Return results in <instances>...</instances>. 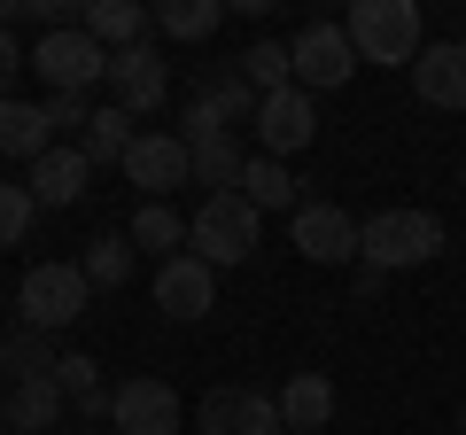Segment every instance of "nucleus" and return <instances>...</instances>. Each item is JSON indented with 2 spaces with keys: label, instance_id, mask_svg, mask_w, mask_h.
Listing matches in <instances>:
<instances>
[{
  "label": "nucleus",
  "instance_id": "nucleus-1",
  "mask_svg": "<svg viewBox=\"0 0 466 435\" xmlns=\"http://www.w3.org/2000/svg\"><path fill=\"white\" fill-rule=\"evenodd\" d=\"M187 241H195V257H202L210 272L249 265L257 241H265V210H257L241 187H233V195H202V210L187 218Z\"/></svg>",
  "mask_w": 466,
  "mask_h": 435
},
{
  "label": "nucleus",
  "instance_id": "nucleus-2",
  "mask_svg": "<svg viewBox=\"0 0 466 435\" xmlns=\"http://www.w3.org/2000/svg\"><path fill=\"white\" fill-rule=\"evenodd\" d=\"M350 47H358V63H420V47H428V32H420V0H358L342 16Z\"/></svg>",
  "mask_w": 466,
  "mask_h": 435
},
{
  "label": "nucleus",
  "instance_id": "nucleus-3",
  "mask_svg": "<svg viewBox=\"0 0 466 435\" xmlns=\"http://www.w3.org/2000/svg\"><path fill=\"white\" fill-rule=\"evenodd\" d=\"M358 257H366V272H412L428 257H443V218L435 210H381V218H366Z\"/></svg>",
  "mask_w": 466,
  "mask_h": 435
},
{
  "label": "nucleus",
  "instance_id": "nucleus-4",
  "mask_svg": "<svg viewBox=\"0 0 466 435\" xmlns=\"http://www.w3.org/2000/svg\"><path fill=\"white\" fill-rule=\"evenodd\" d=\"M86 303H94V280H86V265H32L16 288V327H39V335H63V327H78Z\"/></svg>",
  "mask_w": 466,
  "mask_h": 435
},
{
  "label": "nucleus",
  "instance_id": "nucleus-5",
  "mask_svg": "<svg viewBox=\"0 0 466 435\" xmlns=\"http://www.w3.org/2000/svg\"><path fill=\"white\" fill-rule=\"evenodd\" d=\"M288 63H296V86H303L311 101L358 78V47H350V32H342V24H327V16L303 24V32L288 39Z\"/></svg>",
  "mask_w": 466,
  "mask_h": 435
},
{
  "label": "nucleus",
  "instance_id": "nucleus-6",
  "mask_svg": "<svg viewBox=\"0 0 466 435\" xmlns=\"http://www.w3.org/2000/svg\"><path fill=\"white\" fill-rule=\"evenodd\" d=\"M32 70L55 86V94H86V86L109 78V47H101V39H86V24H70V32H39Z\"/></svg>",
  "mask_w": 466,
  "mask_h": 435
},
{
  "label": "nucleus",
  "instance_id": "nucleus-7",
  "mask_svg": "<svg viewBox=\"0 0 466 435\" xmlns=\"http://www.w3.org/2000/svg\"><path fill=\"white\" fill-rule=\"evenodd\" d=\"M249 133H257V156H280V164H288L296 148H311V140H319V101L303 94V86H280V94L257 101V125H249Z\"/></svg>",
  "mask_w": 466,
  "mask_h": 435
},
{
  "label": "nucleus",
  "instance_id": "nucleus-8",
  "mask_svg": "<svg viewBox=\"0 0 466 435\" xmlns=\"http://www.w3.org/2000/svg\"><path fill=\"white\" fill-rule=\"evenodd\" d=\"M109 428L116 435H179L187 428V404H179V389H171V381L133 373V381L116 389V404H109Z\"/></svg>",
  "mask_w": 466,
  "mask_h": 435
},
{
  "label": "nucleus",
  "instance_id": "nucleus-9",
  "mask_svg": "<svg viewBox=\"0 0 466 435\" xmlns=\"http://www.w3.org/2000/svg\"><path fill=\"white\" fill-rule=\"evenodd\" d=\"M202 435H288L280 397H265L257 381H226L202 397Z\"/></svg>",
  "mask_w": 466,
  "mask_h": 435
},
{
  "label": "nucleus",
  "instance_id": "nucleus-10",
  "mask_svg": "<svg viewBox=\"0 0 466 435\" xmlns=\"http://www.w3.org/2000/svg\"><path fill=\"white\" fill-rule=\"evenodd\" d=\"M156 311L164 319H179V327H195V319H210L218 311V272L202 265L195 249H179V257H164V265H156Z\"/></svg>",
  "mask_w": 466,
  "mask_h": 435
},
{
  "label": "nucleus",
  "instance_id": "nucleus-11",
  "mask_svg": "<svg viewBox=\"0 0 466 435\" xmlns=\"http://www.w3.org/2000/svg\"><path fill=\"white\" fill-rule=\"evenodd\" d=\"M109 94H116L125 117H156V109L171 101V63L148 47V39H140V47H116L109 55Z\"/></svg>",
  "mask_w": 466,
  "mask_h": 435
},
{
  "label": "nucleus",
  "instance_id": "nucleus-12",
  "mask_svg": "<svg viewBox=\"0 0 466 435\" xmlns=\"http://www.w3.org/2000/svg\"><path fill=\"white\" fill-rule=\"evenodd\" d=\"M288 234H296V249L311 257V265H350L358 241H366V226H358L350 210H334V202H296Z\"/></svg>",
  "mask_w": 466,
  "mask_h": 435
},
{
  "label": "nucleus",
  "instance_id": "nucleus-13",
  "mask_svg": "<svg viewBox=\"0 0 466 435\" xmlns=\"http://www.w3.org/2000/svg\"><path fill=\"white\" fill-rule=\"evenodd\" d=\"M257 101H265V94L241 78V63H218V70H202L195 101H187V117L218 125V133H241V125H257Z\"/></svg>",
  "mask_w": 466,
  "mask_h": 435
},
{
  "label": "nucleus",
  "instance_id": "nucleus-14",
  "mask_svg": "<svg viewBox=\"0 0 466 435\" xmlns=\"http://www.w3.org/2000/svg\"><path fill=\"white\" fill-rule=\"evenodd\" d=\"M125 179H133L148 202H164L171 187L195 179V156H187V140H179V133H140V140H133V156H125Z\"/></svg>",
  "mask_w": 466,
  "mask_h": 435
},
{
  "label": "nucleus",
  "instance_id": "nucleus-15",
  "mask_svg": "<svg viewBox=\"0 0 466 435\" xmlns=\"http://www.w3.org/2000/svg\"><path fill=\"white\" fill-rule=\"evenodd\" d=\"M24 187H32V202H39V210H70V202H86V195H94V164H86V148H78V140H55V148L32 164V179H24Z\"/></svg>",
  "mask_w": 466,
  "mask_h": 435
},
{
  "label": "nucleus",
  "instance_id": "nucleus-16",
  "mask_svg": "<svg viewBox=\"0 0 466 435\" xmlns=\"http://www.w3.org/2000/svg\"><path fill=\"white\" fill-rule=\"evenodd\" d=\"M412 86H420L428 109H466V39H435V47H420Z\"/></svg>",
  "mask_w": 466,
  "mask_h": 435
},
{
  "label": "nucleus",
  "instance_id": "nucleus-17",
  "mask_svg": "<svg viewBox=\"0 0 466 435\" xmlns=\"http://www.w3.org/2000/svg\"><path fill=\"white\" fill-rule=\"evenodd\" d=\"M179 140H187V133H179ZM187 156H195V179L210 187V195H233L257 148H241V133H202V140H187Z\"/></svg>",
  "mask_w": 466,
  "mask_h": 435
},
{
  "label": "nucleus",
  "instance_id": "nucleus-18",
  "mask_svg": "<svg viewBox=\"0 0 466 435\" xmlns=\"http://www.w3.org/2000/svg\"><path fill=\"white\" fill-rule=\"evenodd\" d=\"M47 148H55L47 101H0V156H16V164H39Z\"/></svg>",
  "mask_w": 466,
  "mask_h": 435
},
{
  "label": "nucleus",
  "instance_id": "nucleus-19",
  "mask_svg": "<svg viewBox=\"0 0 466 435\" xmlns=\"http://www.w3.org/2000/svg\"><path fill=\"white\" fill-rule=\"evenodd\" d=\"M78 24H86V39H101V47L116 55V47H140L156 16L140 8V0H86V16H78Z\"/></svg>",
  "mask_w": 466,
  "mask_h": 435
},
{
  "label": "nucleus",
  "instance_id": "nucleus-20",
  "mask_svg": "<svg viewBox=\"0 0 466 435\" xmlns=\"http://www.w3.org/2000/svg\"><path fill=\"white\" fill-rule=\"evenodd\" d=\"M280 420H288V435H327L334 381H327V373H296V381L280 389Z\"/></svg>",
  "mask_w": 466,
  "mask_h": 435
},
{
  "label": "nucleus",
  "instance_id": "nucleus-21",
  "mask_svg": "<svg viewBox=\"0 0 466 435\" xmlns=\"http://www.w3.org/2000/svg\"><path fill=\"white\" fill-rule=\"evenodd\" d=\"M55 366H63L55 335H39V327H8V335H0V373H16V381H55Z\"/></svg>",
  "mask_w": 466,
  "mask_h": 435
},
{
  "label": "nucleus",
  "instance_id": "nucleus-22",
  "mask_svg": "<svg viewBox=\"0 0 466 435\" xmlns=\"http://www.w3.org/2000/svg\"><path fill=\"white\" fill-rule=\"evenodd\" d=\"M133 140H140V117H125V109H116V101H109V109H94V125H86V140H78V148H86V164H116V171H125V156H133Z\"/></svg>",
  "mask_w": 466,
  "mask_h": 435
},
{
  "label": "nucleus",
  "instance_id": "nucleus-23",
  "mask_svg": "<svg viewBox=\"0 0 466 435\" xmlns=\"http://www.w3.org/2000/svg\"><path fill=\"white\" fill-rule=\"evenodd\" d=\"M63 381H16V397H8V428L16 435H47L55 420H63Z\"/></svg>",
  "mask_w": 466,
  "mask_h": 435
},
{
  "label": "nucleus",
  "instance_id": "nucleus-24",
  "mask_svg": "<svg viewBox=\"0 0 466 435\" xmlns=\"http://www.w3.org/2000/svg\"><path fill=\"white\" fill-rule=\"evenodd\" d=\"M179 241H187V218L171 210V202H140V210H133V249H148L156 265L179 257Z\"/></svg>",
  "mask_w": 466,
  "mask_h": 435
},
{
  "label": "nucleus",
  "instance_id": "nucleus-25",
  "mask_svg": "<svg viewBox=\"0 0 466 435\" xmlns=\"http://www.w3.org/2000/svg\"><path fill=\"white\" fill-rule=\"evenodd\" d=\"M78 265H86V280H94V296L101 288H125L133 280V234H94Z\"/></svg>",
  "mask_w": 466,
  "mask_h": 435
},
{
  "label": "nucleus",
  "instance_id": "nucleus-26",
  "mask_svg": "<svg viewBox=\"0 0 466 435\" xmlns=\"http://www.w3.org/2000/svg\"><path fill=\"white\" fill-rule=\"evenodd\" d=\"M241 195H249L257 210H288V218H296V179H288L280 156H249V171H241Z\"/></svg>",
  "mask_w": 466,
  "mask_h": 435
},
{
  "label": "nucleus",
  "instance_id": "nucleus-27",
  "mask_svg": "<svg viewBox=\"0 0 466 435\" xmlns=\"http://www.w3.org/2000/svg\"><path fill=\"white\" fill-rule=\"evenodd\" d=\"M226 24V0H164L156 8V32L164 39H210Z\"/></svg>",
  "mask_w": 466,
  "mask_h": 435
},
{
  "label": "nucleus",
  "instance_id": "nucleus-28",
  "mask_svg": "<svg viewBox=\"0 0 466 435\" xmlns=\"http://www.w3.org/2000/svg\"><path fill=\"white\" fill-rule=\"evenodd\" d=\"M233 63H241V78H249L257 94H280V86H296V63H288L280 39H257V47H249V55H233Z\"/></svg>",
  "mask_w": 466,
  "mask_h": 435
},
{
  "label": "nucleus",
  "instance_id": "nucleus-29",
  "mask_svg": "<svg viewBox=\"0 0 466 435\" xmlns=\"http://www.w3.org/2000/svg\"><path fill=\"white\" fill-rule=\"evenodd\" d=\"M32 218H39L32 187H16V179H0V249H24V234H32Z\"/></svg>",
  "mask_w": 466,
  "mask_h": 435
},
{
  "label": "nucleus",
  "instance_id": "nucleus-30",
  "mask_svg": "<svg viewBox=\"0 0 466 435\" xmlns=\"http://www.w3.org/2000/svg\"><path fill=\"white\" fill-rule=\"evenodd\" d=\"M55 381H63V397L78 404L86 389H101V366H94V358H86V350H63V366H55Z\"/></svg>",
  "mask_w": 466,
  "mask_h": 435
},
{
  "label": "nucleus",
  "instance_id": "nucleus-31",
  "mask_svg": "<svg viewBox=\"0 0 466 435\" xmlns=\"http://www.w3.org/2000/svg\"><path fill=\"white\" fill-rule=\"evenodd\" d=\"M47 125H55V133H78V140H86V125H94L86 94H47Z\"/></svg>",
  "mask_w": 466,
  "mask_h": 435
},
{
  "label": "nucleus",
  "instance_id": "nucleus-32",
  "mask_svg": "<svg viewBox=\"0 0 466 435\" xmlns=\"http://www.w3.org/2000/svg\"><path fill=\"white\" fill-rule=\"evenodd\" d=\"M32 63V55L16 47V32H8V24H0V101H16V70Z\"/></svg>",
  "mask_w": 466,
  "mask_h": 435
},
{
  "label": "nucleus",
  "instance_id": "nucleus-33",
  "mask_svg": "<svg viewBox=\"0 0 466 435\" xmlns=\"http://www.w3.org/2000/svg\"><path fill=\"white\" fill-rule=\"evenodd\" d=\"M109 404H116V389H86V397H78V420H109Z\"/></svg>",
  "mask_w": 466,
  "mask_h": 435
},
{
  "label": "nucleus",
  "instance_id": "nucleus-34",
  "mask_svg": "<svg viewBox=\"0 0 466 435\" xmlns=\"http://www.w3.org/2000/svg\"><path fill=\"white\" fill-rule=\"evenodd\" d=\"M459 435H466V412H459Z\"/></svg>",
  "mask_w": 466,
  "mask_h": 435
}]
</instances>
